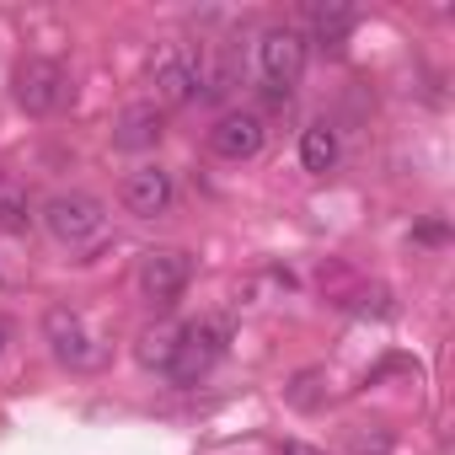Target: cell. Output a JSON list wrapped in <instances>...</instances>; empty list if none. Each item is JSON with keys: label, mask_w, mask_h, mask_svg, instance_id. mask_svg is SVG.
<instances>
[{"label": "cell", "mask_w": 455, "mask_h": 455, "mask_svg": "<svg viewBox=\"0 0 455 455\" xmlns=\"http://www.w3.org/2000/svg\"><path fill=\"white\" fill-rule=\"evenodd\" d=\"M44 343L54 354V364H65L70 375H97L108 364V338L76 311V306H49L44 311Z\"/></svg>", "instance_id": "6da1fadb"}, {"label": "cell", "mask_w": 455, "mask_h": 455, "mask_svg": "<svg viewBox=\"0 0 455 455\" xmlns=\"http://www.w3.org/2000/svg\"><path fill=\"white\" fill-rule=\"evenodd\" d=\"M306 65H311V44H306L300 28H290V22L284 28H263V38H258V76H263V97L274 108H284L295 97Z\"/></svg>", "instance_id": "7a4b0ae2"}, {"label": "cell", "mask_w": 455, "mask_h": 455, "mask_svg": "<svg viewBox=\"0 0 455 455\" xmlns=\"http://www.w3.org/2000/svg\"><path fill=\"white\" fill-rule=\"evenodd\" d=\"M44 231L60 242V247H92L102 231H108V209H102V198H92V193H54L49 204H44Z\"/></svg>", "instance_id": "3957f363"}, {"label": "cell", "mask_w": 455, "mask_h": 455, "mask_svg": "<svg viewBox=\"0 0 455 455\" xmlns=\"http://www.w3.org/2000/svg\"><path fill=\"white\" fill-rule=\"evenodd\" d=\"M225 343H231V327H225V322H188L177 332V354L166 364V380L172 386H198L225 359Z\"/></svg>", "instance_id": "277c9868"}, {"label": "cell", "mask_w": 455, "mask_h": 455, "mask_svg": "<svg viewBox=\"0 0 455 455\" xmlns=\"http://www.w3.org/2000/svg\"><path fill=\"white\" fill-rule=\"evenodd\" d=\"M12 92H17V102H22L33 118H49V113H60V108L76 97L70 70H65L60 60H44V54H33V60H22V65H17Z\"/></svg>", "instance_id": "5b68a950"}, {"label": "cell", "mask_w": 455, "mask_h": 455, "mask_svg": "<svg viewBox=\"0 0 455 455\" xmlns=\"http://www.w3.org/2000/svg\"><path fill=\"white\" fill-rule=\"evenodd\" d=\"M134 284H140V295L150 300V306H177L182 295H188V284H193V258L182 252V247H150L145 258H140V274H134Z\"/></svg>", "instance_id": "8992f818"}, {"label": "cell", "mask_w": 455, "mask_h": 455, "mask_svg": "<svg viewBox=\"0 0 455 455\" xmlns=\"http://www.w3.org/2000/svg\"><path fill=\"white\" fill-rule=\"evenodd\" d=\"M150 86L161 108H188L198 97V49L193 44H161L150 54Z\"/></svg>", "instance_id": "52a82bcc"}, {"label": "cell", "mask_w": 455, "mask_h": 455, "mask_svg": "<svg viewBox=\"0 0 455 455\" xmlns=\"http://www.w3.org/2000/svg\"><path fill=\"white\" fill-rule=\"evenodd\" d=\"M263 145H268V129H263V113H252V108H231V113H220V118H214V129H209V150H214L220 161H231V166L258 161V156H263Z\"/></svg>", "instance_id": "ba28073f"}, {"label": "cell", "mask_w": 455, "mask_h": 455, "mask_svg": "<svg viewBox=\"0 0 455 455\" xmlns=\"http://www.w3.org/2000/svg\"><path fill=\"white\" fill-rule=\"evenodd\" d=\"M172 204H177V177L166 166H140L124 177V209L134 220H161L172 214Z\"/></svg>", "instance_id": "9c48e42d"}, {"label": "cell", "mask_w": 455, "mask_h": 455, "mask_svg": "<svg viewBox=\"0 0 455 455\" xmlns=\"http://www.w3.org/2000/svg\"><path fill=\"white\" fill-rule=\"evenodd\" d=\"M161 134H166V113H161L156 102H134V108H124V113H118V124H113V145H118V150H129V156L156 150V145H161Z\"/></svg>", "instance_id": "30bf717a"}, {"label": "cell", "mask_w": 455, "mask_h": 455, "mask_svg": "<svg viewBox=\"0 0 455 455\" xmlns=\"http://www.w3.org/2000/svg\"><path fill=\"white\" fill-rule=\"evenodd\" d=\"M359 28V12L354 6H343V0H311L306 6V44H322V49H338V44H348V33Z\"/></svg>", "instance_id": "8fae6325"}, {"label": "cell", "mask_w": 455, "mask_h": 455, "mask_svg": "<svg viewBox=\"0 0 455 455\" xmlns=\"http://www.w3.org/2000/svg\"><path fill=\"white\" fill-rule=\"evenodd\" d=\"M338 156H343V145H338V129H332L327 118H316V124L300 129V166H306L311 177L338 172Z\"/></svg>", "instance_id": "7c38bea8"}, {"label": "cell", "mask_w": 455, "mask_h": 455, "mask_svg": "<svg viewBox=\"0 0 455 455\" xmlns=\"http://www.w3.org/2000/svg\"><path fill=\"white\" fill-rule=\"evenodd\" d=\"M177 332H182V327H150V332L140 338V364L166 375V364H172V354H177Z\"/></svg>", "instance_id": "4fadbf2b"}, {"label": "cell", "mask_w": 455, "mask_h": 455, "mask_svg": "<svg viewBox=\"0 0 455 455\" xmlns=\"http://www.w3.org/2000/svg\"><path fill=\"white\" fill-rule=\"evenodd\" d=\"M33 225V198L22 188H0V231L6 236H22Z\"/></svg>", "instance_id": "5bb4252c"}, {"label": "cell", "mask_w": 455, "mask_h": 455, "mask_svg": "<svg viewBox=\"0 0 455 455\" xmlns=\"http://www.w3.org/2000/svg\"><path fill=\"white\" fill-rule=\"evenodd\" d=\"M279 455H327V450H316V444H300V439H284V444H279Z\"/></svg>", "instance_id": "9a60e30c"}, {"label": "cell", "mask_w": 455, "mask_h": 455, "mask_svg": "<svg viewBox=\"0 0 455 455\" xmlns=\"http://www.w3.org/2000/svg\"><path fill=\"white\" fill-rule=\"evenodd\" d=\"M418 242H444V220H428L423 231H418Z\"/></svg>", "instance_id": "2e32d148"}, {"label": "cell", "mask_w": 455, "mask_h": 455, "mask_svg": "<svg viewBox=\"0 0 455 455\" xmlns=\"http://www.w3.org/2000/svg\"><path fill=\"white\" fill-rule=\"evenodd\" d=\"M6 343H12V322L0 316V354H6Z\"/></svg>", "instance_id": "e0dca14e"}]
</instances>
